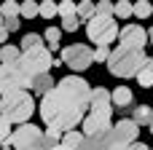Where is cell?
<instances>
[{
    "mask_svg": "<svg viewBox=\"0 0 153 150\" xmlns=\"http://www.w3.org/2000/svg\"><path fill=\"white\" fill-rule=\"evenodd\" d=\"M113 129V123H110V115L108 113H89L86 118H83V137H94V134H100V132H110Z\"/></svg>",
    "mask_w": 153,
    "mask_h": 150,
    "instance_id": "8fae6325",
    "label": "cell"
},
{
    "mask_svg": "<svg viewBox=\"0 0 153 150\" xmlns=\"http://www.w3.org/2000/svg\"><path fill=\"white\" fill-rule=\"evenodd\" d=\"M151 134H153V123H151Z\"/></svg>",
    "mask_w": 153,
    "mask_h": 150,
    "instance_id": "ab89813d",
    "label": "cell"
},
{
    "mask_svg": "<svg viewBox=\"0 0 153 150\" xmlns=\"http://www.w3.org/2000/svg\"><path fill=\"white\" fill-rule=\"evenodd\" d=\"M118 46H124V48H134V51H143L145 48V43H148V32L140 27V24H126V27H121L118 30Z\"/></svg>",
    "mask_w": 153,
    "mask_h": 150,
    "instance_id": "9c48e42d",
    "label": "cell"
},
{
    "mask_svg": "<svg viewBox=\"0 0 153 150\" xmlns=\"http://www.w3.org/2000/svg\"><path fill=\"white\" fill-rule=\"evenodd\" d=\"M38 16H43V19H54V16H56V3H54V0H43V3H38Z\"/></svg>",
    "mask_w": 153,
    "mask_h": 150,
    "instance_id": "484cf974",
    "label": "cell"
},
{
    "mask_svg": "<svg viewBox=\"0 0 153 150\" xmlns=\"http://www.w3.org/2000/svg\"><path fill=\"white\" fill-rule=\"evenodd\" d=\"M129 16H132V3L129 0L113 3V19H129Z\"/></svg>",
    "mask_w": 153,
    "mask_h": 150,
    "instance_id": "cb8c5ba5",
    "label": "cell"
},
{
    "mask_svg": "<svg viewBox=\"0 0 153 150\" xmlns=\"http://www.w3.org/2000/svg\"><path fill=\"white\" fill-rule=\"evenodd\" d=\"M145 32H148V40L153 43V27H151V30H145Z\"/></svg>",
    "mask_w": 153,
    "mask_h": 150,
    "instance_id": "8d00e7d4",
    "label": "cell"
},
{
    "mask_svg": "<svg viewBox=\"0 0 153 150\" xmlns=\"http://www.w3.org/2000/svg\"><path fill=\"white\" fill-rule=\"evenodd\" d=\"M118 24H116V19L113 16H94V19H89L86 21V35H89V40L94 43V48L97 46H110L116 38H118Z\"/></svg>",
    "mask_w": 153,
    "mask_h": 150,
    "instance_id": "5b68a950",
    "label": "cell"
},
{
    "mask_svg": "<svg viewBox=\"0 0 153 150\" xmlns=\"http://www.w3.org/2000/svg\"><path fill=\"white\" fill-rule=\"evenodd\" d=\"M51 150H67V148H62V145H54V148H51Z\"/></svg>",
    "mask_w": 153,
    "mask_h": 150,
    "instance_id": "74e56055",
    "label": "cell"
},
{
    "mask_svg": "<svg viewBox=\"0 0 153 150\" xmlns=\"http://www.w3.org/2000/svg\"><path fill=\"white\" fill-rule=\"evenodd\" d=\"M19 54H22L19 46H8V43H5V46L0 48V64H16V62H19Z\"/></svg>",
    "mask_w": 153,
    "mask_h": 150,
    "instance_id": "ac0fdd59",
    "label": "cell"
},
{
    "mask_svg": "<svg viewBox=\"0 0 153 150\" xmlns=\"http://www.w3.org/2000/svg\"><path fill=\"white\" fill-rule=\"evenodd\" d=\"M40 137H43V129H40V126H35V123H22V126H16V129L11 132L8 145H11L13 150L30 148V145H35Z\"/></svg>",
    "mask_w": 153,
    "mask_h": 150,
    "instance_id": "ba28073f",
    "label": "cell"
},
{
    "mask_svg": "<svg viewBox=\"0 0 153 150\" xmlns=\"http://www.w3.org/2000/svg\"><path fill=\"white\" fill-rule=\"evenodd\" d=\"M94 16H113V3H110V0L94 3Z\"/></svg>",
    "mask_w": 153,
    "mask_h": 150,
    "instance_id": "f1b7e54d",
    "label": "cell"
},
{
    "mask_svg": "<svg viewBox=\"0 0 153 150\" xmlns=\"http://www.w3.org/2000/svg\"><path fill=\"white\" fill-rule=\"evenodd\" d=\"M132 121H134L137 126H151V123H153V110H151V105H137V107L132 110Z\"/></svg>",
    "mask_w": 153,
    "mask_h": 150,
    "instance_id": "2e32d148",
    "label": "cell"
},
{
    "mask_svg": "<svg viewBox=\"0 0 153 150\" xmlns=\"http://www.w3.org/2000/svg\"><path fill=\"white\" fill-rule=\"evenodd\" d=\"M0 11H3V19L19 16V3L16 0H5V3H0Z\"/></svg>",
    "mask_w": 153,
    "mask_h": 150,
    "instance_id": "83f0119b",
    "label": "cell"
},
{
    "mask_svg": "<svg viewBox=\"0 0 153 150\" xmlns=\"http://www.w3.org/2000/svg\"><path fill=\"white\" fill-rule=\"evenodd\" d=\"M54 145H59V140H56V137H51V134H43L35 145H30V148H19V150H51Z\"/></svg>",
    "mask_w": 153,
    "mask_h": 150,
    "instance_id": "603a6c76",
    "label": "cell"
},
{
    "mask_svg": "<svg viewBox=\"0 0 153 150\" xmlns=\"http://www.w3.org/2000/svg\"><path fill=\"white\" fill-rule=\"evenodd\" d=\"M54 86H56V81H54V78H51V72H48V75H40V78H35L30 89H32V91H35L40 99H43V97H46V94H48Z\"/></svg>",
    "mask_w": 153,
    "mask_h": 150,
    "instance_id": "9a60e30c",
    "label": "cell"
},
{
    "mask_svg": "<svg viewBox=\"0 0 153 150\" xmlns=\"http://www.w3.org/2000/svg\"><path fill=\"white\" fill-rule=\"evenodd\" d=\"M89 91L91 86L78 78V75H67L62 78L43 99H40V118L46 123V134L51 137H62L67 132H75L78 123H83L86 118V107H89Z\"/></svg>",
    "mask_w": 153,
    "mask_h": 150,
    "instance_id": "6da1fadb",
    "label": "cell"
},
{
    "mask_svg": "<svg viewBox=\"0 0 153 150\" xmlns=\"http://www.w3.org/2000/svg\"><path fill=\"white\" fill-rule=\"evenodd\" d=\"M56 13L65 19V16H73L75 13V3L73 0H65V3H56Z\"/></svg>",
    "mask_w": 153,
    "mask_h": 150,
    "instance_id": "f546056e",
    "label": "cell"
},
{
    "mask_svg": "<svg viewBox=\"0 0 153 150\" xmlns=\"http://www.w3.org/2000/svg\"><path fill=\"white\" fill-rule=\"evenodd\" d=\"M89 113H108V115H113V105H110L108 86H94L89 91Z\"/></svg>",
    "mask_w": 153,
    "mask_h": 150,
    "instance_id": "30bf717a",
    "label": "cell"
},
{
    "mask_svg": "<svg viewBox=\"0 0 153 150\" xmlns=\"http://www.w3.org/2000/svg\"><path fill=\"white\" fill-rule=\"evenodd\" d=\"M81 140H83V132H67V134H62V137H59V145H62V148H67V150H78Z\"/></svg>",
    "mask_w": 153,
    "mask_h": 150,
    "instance_id": "d6986e66",
    "label": "cell"
},
{
    "mask_svg": "<svg viewBox=\"0 0 153 150\" xmlns=\"http://www.w3.org/2000/svg\"><path fill=\"white\" fill-rule=\"evenodd\" d=\"M35 113V99L30 91H11V94H3L0 97V115L13 126H22V123H30Z\"/></svg>",
    "mask_w": 153,
    "mask_h": 150,
    "instance_id": "3957f363",
    "label": "cell"
},
{
    "mask_svg": "<svg viewBox=\"0 0 153 150\" xmlns=\"http://www.w3.org/2000/svg\"><path fill=\"white\" fill-rule=\"evenodd\" d=\"M145 51H134V48H124V46H116L108 56V70L116 75V78H134L140 72V67L145 64Z\"/></svg>",
    "mask_w": 153,
    "mask_h": 150,
    "instance_id": "277c9868",
    "label": "cell"
},
{
    "mask_svg": "<svg viewBox=\"0 0 153 150\" xmlns=\"http://www.w3.org/2000/svg\"><path fill=\"white\" fill-rule=\"evenodd\" d=\"M151 150H153V148H151Z\"/></svg>",
    "mask_w": 153,
    "mask_h": 150,
    "instance_id": "60d3db41",
    "label": "cell"
},
{
    "mask_svg": "<svg viewBox=\"0 0 153 150\" xmlns=\"http://www.w3.org/2000/svg\"><path fill=\"white\" fill-rule=\"evenodd\" d=\"M110 105H116L118 113H124V118H126V107L134 105V94H132V89H129V86H116V89L110 91Z\"/></svg>",
    "mask_w": 153,
    "mask_h": 150,
    "instance_id": "4fadbf2b",
    "label": "cell"
},
{
    "mask_svg": "<svg viewBox=\"0 0 153 150\" xmlns=\"http://www.w3.org/2000/svg\"><path fill=\"white\" fill-rule=\"evenodd\" d=\"M140 137V126L132 118H121L113 129H110V150H126L129 145H134Z\"/></svg>",
    "mask_w": 153,
    "mask_h": 150,
    "instance_id": "52a82bcc",
    "label": "cell"
},
{
    "mask_svg": "<svg viewBox=\"0 0 153 150\" xmlns=\"http://www.w3.org/2000/svg\"><path fill=\"white\" fill-rule=\"evenodd\" d=\"M19 89H22V78H19L16 67L13 64H0V97L11 94V91H19Z\"/></svg>",
    "mask_w": 153,
    "mask_h": 150,
    "instance_id": "7c38bea8",
    "label": "cell"
},
{
    "mask_svg": "<svg viewBox=\"0 0 153 150\" xmlns=\"http://www.w3.org/2000/svg\"><path fill=\"white\" fill-rule=\"evenodd\" d=\"M22 48L19 51H30V48H35V46H43V38L38 35V32H27L24 38H22V43H19Z\"/></svg>",
    "mask_w": 153,
    "mask_h": 150,
    "instance_id": "d4e9b609",
    "label": "cell"
},
{
    "mask_svg": "<svg viewBox=\"0 0 153 150\" xmlns=\"http://www.w3.org/2000/svg\"><path fill=\"white\" fill-rule=\"evenodd\" d=\"M51 62H54V56H51V51L46 46H35L30 51H22L19 62L13 64L16 72H19V78H22V89H30L35 78L48 75L51 72Z\"/></svg>",
    "mask_w": 153,
    "mask_h": 150,
    "instance_id": "7a4b0ae2",
    "label": "cell"
},
{
    "mask_svg": "<svg viewBox=\"0 0 153 150\" xmlns=\"http://www.w3.org/2000/svg\"><path fill=\"white\" fill-rule=\"evenodd\" d=\"M43 38H46V48L48 51H56L59 48V40H62V30L59 27H46V32H43Z\"/></svg>",
    "mask_w": 153,
    "mask_h": 150,
    "instance_id": "44dd1931",
    "label": "cell"
},
{
    "mask_svg": "<svg viewBox=\"0 0 153 150\" xmlns=\"http://www.w3.org/2000/svg\"><path fill=\"white\" fill-rule=\"evenodd\" d=\"M62 64H67L70 70L75 72H83L94 64V48L86 46V43H73V46H65L62 48Z\"/></svg>",
    "mask_w": 153,
    "mask_h": 150,
    "instance_id": "8992f818",
    "label": "cell"
},
{
    "mask_svg": "<svg viewBox=\"0 0 153 150\" xmlns=\"http://www.w3.org/2000/svg\"><path fill=\"white\" fill-rule=\"evenodd\" d=\"M75 16H78V21H89V19H94V3H91V0L75 3Z\"/></svg>",
    "mask_w": 153,
    "mask_h": 150,
    "instance_id": "ffe728a7",
    "label": "cell"
},
{
    "mask_svg": "<svg viewBox=\"0 0 153 150\" xmlns=\"http://www.w3.org/2000/svg\"><path fill=\"white\" fill-rule=\"evenodd\" d=\"M3 27H5L8 32H16V30H19V16H11V19H3Z\"/></svg>",
    "mask_w": 153,
    "mask_h": 150,
    "instance_id": "836d02e7",
    "label": "cell"
},
{
    "mask_svg": "<svg viewBox=\"0 0 153 150\" xmlns=\"http://www.w3.org/2000/svg\"><path fill=\"white\" fill-rule=\"evenodd\" d=\"M11 132H13V126H11V123H8V121L0 115V145H5V142H8Z\"/></svg>",
    "mask_w": 153,
    "mask_h": 150,
    "instance_id": "1f68e13d",
    "label": "cell"
},
{
    "mask_svg": "<svg viewBox=\"0 0 153 150\" xmlns=\"http://www.w3.org/2000/svg\"><path fill=\"white\" fill-rule=\"evenodd\" d=\"M134 78H137V83H140L143 89H151V86H153V59H151V56L145 59V64L140 67V72H137Z\"/></svg>",
    "mask_w": 153,
    "mask_h": 150,
    "instance_id": "e0dca14e",
    "label": "cell"
},
{
    "mask_svg": "<svg viewBox=\"0 0 153 150\" xmlns=\"http://www.w3.org/2000/svg\"><path fill=\"white\" fill-rule=\"evenodd\" d=\"M78 150H110V132H100L94 137H83Z\"/></svg>",
    "mask_w": 153,
    "mask_h": 150,
    "instance_id": "5bb4252c",
    "label": "cell"
},
{
    "mask_svg": "<svg viewBox=\"0 0 153 150\" xmlns=\"http://www.w3.org/2000/svg\"><path fill=\"white\" fill-rule=\"evenodd\" d=\"M0 24H3V11H0Z\"/></svg>",
    "mask_w": 153,
    "mask_h": 150,
    "instance_id": "f35d334b",
    "label": "cell"
},
{
    "mask_svg": "<svg viewBox=\"0 0 153 150\" xmlns=\"http://www.w3.org/2000/svg\"><path fill=\"white\" fill-rule=\"evenodd\" d=\"M153 13V3L148 0H137V3H132V16H137V19H148Z\"/></svg>",
    "mask_w": 153,
    "mask_h": 150,
    "instance_id": "7402d4cb",
    "label": "cell"
},
{
    "mask_svg": "<svg viewBox=\"0 0 153 150\" xmlns=\"http://www.w3.org/2000/svg\"><path fill=\"white\" fill-rule=\"evenodd\" d=\"M110 56V46H97L94 48V62H108Z\"/></svg>",
    "mask_w": 153,
    "mask_h": 150,
    "instance_id": "d6a6232c",
    "label": "cell"
},
{
    "mask_svg": "<svg viewBox=\"0 0 153 150\" xmlns=\"http://www.w3.org/2000/svg\"><path fill=\"white\" fill-rule=\"evenodd\" d=\"M5 40H8V30L0 24V46H5Z\"/></svg>",
    "mask_w": 153,
    "mask_h": 150,
    "instance_id": "e575fe53",
    "label": "cell"
},
{
    "mask_svg": "<svg viewBox=\"0 0 153 150\" xmlns=\"http://www.w3.org/2000/svg\"><path fill=\"white\" fill-rule=\"evenodd\" d=\"M126 150H151L148 145H143V142H134V145H129Z\"/></svg>",
    "mask_w": 153,
    "mask_h": 150,
    "instance_id": "d590c367",
    "label": "cell"
},
{
    "mask_svg": "<svg viewBox=\"0 0 153 150\" xmlns=\"http://www.w3.org/2000/svg\"><path fill=\"white\" fill-rule=\"evenodd\" d=\"M19 13H22L24 19H35V16H38V3H35V0H24V3H19Z\"/></svg>",
    "mask_w": 153,
    "mask_h": 150,
    "instance_id": "4316f807",
    "label": "cell"
},
{
    "mask_svg": "<svg viewBox=\"0 0 153 150\" xmlns=\"http://www.w3.org/2000/svg\"><path fill=\"white\" fill-rule=\"evenodd\" d=\"M78 27H81V21H78V16L73 13V16H65V19H62V27H59V30H65V32H75Z\"/></svg>",
    "mask_w": 153,
    "mask_h": 150,
    "instance_id": "4dcf8cb0",
    "label": "cell"
}]
</instances>
